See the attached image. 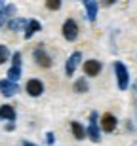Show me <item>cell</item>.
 <instances>
[{
    "instance_id": "obj_9",
    "label": "cell",
    "mask_w": 137,
    "mask_h": 146,
    "mask_svg": "<svg viewBox=\"0 0 137 146\" xmlns=\"http://www.w3.org/2000/svg\"><path fill=\"white\" fill-rule=\"evenodd\" d=\"M17 91H19L17 84H13V82H10V80H0V93H2L4 97H13Z\"/></svg>"
},
{
    "instance_id": "obj_18",
    "label": "cell",
    "mask_w": 137,
    "mask_h": 146,
    "mask_svg": "<svg viewBox=\"0 0 137 146\" xmlns=\"http://www.w3.org/2000/svg\"><path fill=\"white\" fill-rule=\"evenodd\" d=\"M15 10H17V8H15L13 4H8L4 10H2V15H4V17H11L13 13H15Z\"/></svg>"
},
{
    "instance_id": "obj_22",
    "label": "cell",
    "mask_w": 137,
    "mask_h": 146,
    "mask_svg": "<svg viewBox=\"0 0 137 146\" xmlns=\"http://www.w3.org/2000/svg\"><path fill=\"white\" fill-rule=\"evenodd\" d=\"M13 129H15V123H13V121L6 123V131H13Z\"/></svg>"
},
{
    "instance_id": "obj_4",
    "label": "cell",
    "mask_w": 137,
    "mask_h": 146,
    "mask_svg": "<svg viewBox=\"0 0 137 146\" xmlns=\"http://www.w3.org/2000/svg\"><path fill=\"white\" fill-rule=\"evenodd\" d=\"M33 57H34V61H36V65L42 66V68H49V66L53 65L51 57L46 53L44 48H36V49H34V53H33Z\"/></svg>"
},
{
    "instance_id": "obj_21",
    "label": "cell",
    "mask_w": 137,
    "mask_h": 146,
    "mask_svg": "<svg viewBox=\"0 0 137 146\" xmlns=\"http://www.w3.org/2000/svg\"><path fill=\"white\" fill-rule=\"evenodd\" d=\"M53 141H55V135H53V133H51V131H49V133H46V142H48V144H53Z\"/></svg>"
},
{
    "instance_id": "obj_13",
    "label": "cell",
    "mask_w": 137,
    "mask_h": 146,
    "mask_svg": "<svg viewBox=\"0 0 137 146\" xmlns=\"http://www.w3.org/2000/svg\"><path fill=\"white\" fill-rule=\"evenodd\" d=\"M40 29H42V25H40L38 21H36V19H31V21H29V25H27V29H25V38H33L34 34L38 33Z\"/></svg>"
},
{
    "instance_id": "obj_2",
    "label": "cell",
    "mask_w": 137,
    "mask_h": 146,
    "mask_svg": "<svg viewBox=\"0 0 137 146\" xmlns=\"http://www.w3.org/2000/svg\"><path fill=\"white\" fill-rule=\"evenodd\" d=\"M97 112H92L90 116V125L86 129V137H88L92 142H101V131H99V121H97Z\"/></svg>"
},
{
    "instance_id": "obj_15",
    "label": "cell",
    "mask_w": 137,
    "mask_h": 146,
    "mask_svg": "<svg viewBox=\"0 0 137 146\" xmlns=\"http://www.w3.org/2000/svg\"><path fill=\"white\" fill-rule=\"evenodd\" d=\"M74 91L76 93H88L90 91L88 80H86V78H78V80L74 82Z\"/></svg>"
},
{
    "instance_id": "obj_8",
    "label": "cell",
    "mask_w": 137,
    "mask_h": 146,
    "mask_svg": "<svg viewBox=\"0 0 137 146\" xmlns=\"http://www.w3.org/2000/svg\"><path fill=\"white\" fill-rule=\"evenodd\" d=\"M101 68H103V65L97 59H90V61L84 63V74L86 76H97L101 72Z\"/></svg>"
},
{
    "instance_id": "obj_25",
    "label": "cell",
    "mask_w": 137,
    "mask_h": 146,
    "mask_svg": "<svg viewBox=\"0 0 137 146\" xmlns=\"http://www.w3.org/2000/svg\"><path fill=\"white\" fill-rule=\"evenodd\" d=\"M4 8H6V4L2 2V0H0V13H2V10H4Z\"/></svg>"
},
{
    "instance_id": "obj_5",
    "label": "cell",
    "mask_w": 137,
    "mask_h": 146,
    "mask_svg": "<svg viewBox=\"0 0 137 146\" xmlns=\"http://www.w3.org/2000/svg\"><path fill=\"white\" fill-rule=\"evenodd\" d=\"M99 125H101V129L105 131V133H112V131L116 129V125H118V119L112 116V114H103L101 116V121H99Z\"/></svg>"
},
{
    "instance_id": "obj_14",
    "label": "cell",
    "mask_w": 137,
    "mask_h": 146,
    "mask_svg": "<svg viewBox=\"0 0 137 146\" xmlns=\"http://www.w3.org/2000/svg\"><path fill=\"white\" fill-rule=\"evenodd\" d=\"M71 129H72V135H74V139H76V141L86 139V129L82 127V123H80V121H71Z\"/></svg>"
},
{
    "instance_id": "obj_6",
    "label": "cell",
    "mask_w": 137,
    "mask_h": 146,
    "mask_svg": "<svg viewBox=\"0 0 137 146\" xmlns=\"http://www.w3.org/2000/svg\"><path fill=\"white\" fill-rule=\"evenodd\" d=\"M25 89H27V93L31 95V97H40V95L44 93V84H42L40 80H36V78H33V80L27 82Z\"/></svg>"
},
{
    "instance_id": "obj_20",
    "label": "cell",
    "mask_w": 137,
    "mask_h": 146,
    "mask_svg": "<svg viewBox=\"0 0 137 146\" xmlns=\"http://www.w3.org/2000/svg\"><path fill=\"white\" fill-rule=\"evenodd\" d=\"M11 66H21V53L19 51H15L11 57Z\"/></svg>"
},
{
    "instance_id": "obj_19",
    "label": "cell",
    "mask_w": 137,
    "mask_h": 146,
    "mask_svg": "<svg viewBox=\"0 0 137 146\" xmlns=\"http://www.w3.org/2000/svg\"><path fill=\"white\" fill-rule=\"evenodd\" d=\"M46 8H48V10H59L61 2L59 0H48V2H46Z\"/></svg>"
},
{
    "instance_id": "obj_23",
    "label": "cell",
    "mask_w": 137,
    "mask_h": 146,
    "mask_svg": "<svg viewBox=\"0 0 137 146\" xmlns=\"http://www.w3.org/2000/svg\"><path fill=\"white\" fill-rule=\"evenodd\" d=\"M4 23H6V17H4V15H2V13H0V29L4 27Z\"/></svg>"
},
{
    "instance_id": "obj_16",
    "label": "cell",
    "mask_w": 137,
    "mask_h": 146,
    "mask_svg": "<svg viewBox=\"0 0 137 146\" xmlns=\"http://www.w3.org/2000/svg\"><path fill=\"white\" fill-rule=\"evenodd\" d=\"M21 78V66H10V70H8V80L17 84V80Z\"/></svg>"
},
{
    "instance_id": "obj_24",
    "label": "cell",
    "mask_w": 137,
    "mask_h": 146,
    "mask_svg": "<svg viewBox=\"0 0 137 146\" xmlns=\"http://www.w3.org/2000/svg\"><path fill=\"white\" fill-rule=\"evenodd\" d=\"M23 146H38V144H34V142H29V141H23Z\"/></svg>"
},
{
    "instance_id": "obj_17",
    "label": "cell",
    "mask_w": 137,
    "mask_h": 146,
    "mask_svg": "<svg viewBox=\"0 0 137 146\" xmlns=\"http://www.w3.org/2000/svg\"><path fill=\"white\" fill-rule=\"evenodd\" d=\"M8 59H10V49L6 48L4 44H0V65H4Z\"/></svg>"
},
{
    "instance_id": "obj_12",
    "label": "cell",
    "mask_w": 137,
    "mask_h": 146,
    "mask_svg": "<svg viewBox=\"0 0 137 146\" xmlns=\"http://www.w3.org/2000/svg\"><path fill=\"white\" fill-rule=\"evenodd\" d=\"M0 119H8V121L15 119V110H13L11 104H2L0 106Z\"/></svg>"
},
{
    "instance_id": "obj_7",
    "label": "cell",
    "mask_w": 137,
    "mask_h": 146,
    "mask_svg": "<svg viewBox=\"0 0 137 146\" xmlns=\"http://www.w3.org/2000/svg\"><path fill=\"white\" fill-rule=\"evenodd\" d=\"M80 61H82V53L80 51H74V53L67 59V65H65V72L67 76H72L74 74V70H76V66L80 65Z\"/></svg>"
},
{
    "instance_id": "obj_10",
    "label": "cell",
    "mask_w": 137,
    "mask_h": 146,
    "mask_svg": "<svg viewBox=\"0 0 137 146\" xmlns=\"http://www.w3.org/2000/svg\"><path fill=\"white\" fill-rule=\"evenodd\" d=\"M84 6H86V17L88 21H95L97 19V10H99V4L95 0H84Z\"/></svg>"
},
{
    "instance_id": "obj_1",
    "label": "cell",
    "mask_w": 137,
    "mask_h": 146,
    "mask_svg": "<svg viewBox=\"0 0 137 146\" xmlns=\"http://www.w3.org/2000/svg\"><path fill=\"white\" fill-rule=\"evenodd\" d=\"M114 74H116V82H118V89L126 91L128 87H130V72H128L126 65L120 63V61H116L114 63Z\"/></svg>"
},
{
    "instance_id": "obj_11",
    "label": "cell",
    "mask_w": 137,
    "mask_h": 146,
    "mask_svg": "<svg viewBox=\"0 0 137 146\" xmlns=\"http://www.w3.org/2000/svg\"><path fill=\"white\" fill-rule=\"evenodd\" d=\"M29 25L27 19H23V17H11L10 21H8V29L10 31H25Z\"/></svg>"
},
{
    "instance_id": "obj_3",
    "label": "cell",
    "mask_w": 137,
    "mask_h": 146,
    "mask_svg": "<svg viewBox=\"0 0 137 146\" xmlns=\"http://www.w3.org/2000/svg\"><path fill=\"white\" fill-rule=\"evenodd\" d=\"M63 36H65V40H69V42H74L78 38V23L74 21V19H67V21L63 23Z\"/></svg>"
}]
</instances>
